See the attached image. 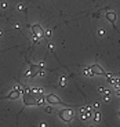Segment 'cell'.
Wrapping results in <instances>:
<instances>
[{"instance_id": "cell-9", "label": "cell", "mask_w": 120, "mask_h": 127, "mask_svg": "<svg viewBox=\"0 0 120 127\" xmlns=\"http://www.w3.org/2000/svg\"><path fill=\"white\" fill-rule=\"evenodd\" d=\"M31 93H32L35 97H39V95H43V88H40V87H33V88H31Z\"/></svg>"}, {"instance_id": "cell-1", "label": "cell", "mask_w": 120, "mask_h": 127, "mask_svg": "<svg viewBox=\"0 0 120 127\" xmlns=\"http://www.w3.org/2000/svg\"><path fill=\"white\" fill-rule=\"evenodd\" d=\"M22 100H24V105H26V106H37L36 97L31 93V88L26 87L22 90Z\"/></svg>"}, {"instance_id": "cell-7", "label": "cell", "mask_w": 120, "mask_h": 127, "mask_svg": "<svg viewBox=\"0 0 120 127\" xmlns=\"http://www.w3.org/2000/svg\"><path fill=\"white\" fill-rule=\"evenodd\" d=\"M105 17H106V19L111 22V24L116 28V13H113V11H108L106 14H105Z\"/></svg>"}, {"instance_id": "cell-12", "label": "cell", "mask_w": 120, "mask_h": 127, "mask_svg": "<svg viewBox=\"0 0 120 127\" xmlns=\"http://www.w3.org/2000/svg\"><path fill=\"white\" fill-rule=\"evenodd\" d=\"M93 116H94V120H95V122H99V120H101V113H99V112L93 113Z\"/></svg>"}, {"instance_id": "cell-17", "label": "cell", "mask_w": 120, "mask_h": 127, "mask_svg": "<svg viewBox=\"0 0 120 127\" xmlns=\"http://www.w3.org/2000/svg\"><path fill=\"white\" fill-rule=\"evenodd\" d=\"M109 100H111V95H104V101H106V102H108Z\"/></svg>"}, {"instance_id": "cell-23", "label": "cell", "mask_w": 120, "mask_h": 127, "mask_svg": "<svg viewBox=\"0 0 120 127\" xmlns=\"http://www.w3.org/2000/svg\"><path fill=\"white\" fill-rule=\"evenodd\" d=\"M90 127H94V126H90Z\"/></svg>"}, {"instance_id": "cell-4", "label": "cell", "mask_w": 120, "mask_h": 127, "mask_svg": "<svg viewBox=\"0 0 120 127\" xmlns=\"http://www.w3.org/2000/svg\"><path fill=\"white\" fill-rule=\"evenodd\" d=\"M44 98H46V102H48V104H53V105H59V104H61V105H65V104L61 101V98L55 94H48V95H46Z\"/></svg>"}, {"instance_id": "cell-11", "label": "cell", "mask_w": 120, "mask_h": 127, "mask_svg": "<svg viewBox=\"0 0 120 127\" xmlns=\"http://www.w3.org/2000/svg\"><path fill=\"white\" fill-rule=\"evenodd\" d=\"M83 73H84L86 76H88V77H91V76H94V73H93V71L90 69V66H88V68H83Z\"/></svg>"}, {"instance_id": "cell-16", "label": "cell", "mask_w": 120, "mask_h": 127, "mask_svg": "<svg viewBox=\"0 0 120 127\" xmlns=\"http://www.w3.org/2000/svg\"><path fill=\"white\" fill-rule=\"evenodd\" d=\"M46 112H47V113H51V112H53V108H51V106H47V108H46Z\"/></svg>"}, {"instance_id": "cell-2", "label": "cell", "mask_w": 120, "mask_h": 127, "mask_svg": "<svg viewBox=\"0 0 120 127\" xmlns=\"http://www.w3.org/2000/svg\"><path fill=\"white\" fill-rule=\"evenodd\" d=\"M58 116H59L61 120L69 123V122H72L73 116H75V112H73V109H62V111L58 112Z\"/></svg>"}, {"instance_id": "cell-13", "label": "cell", "mask_w": 120, "mask_h": 127, "mask_svg": "<svg viewBox=\"0 0 120 127\" xmlns=\"http://www.w3.org/2000/svg\"><path fill=\"white\" fill-rule=\"evenodd\" d=\"M59 86H66V79L65 77H59Z\"/></svg>"}, {"instance_id": "cell-3", "label": "cell", "mask_w": 120, "mask_h": 127, "mask_svg": "<svg viewBox=\"0 0 120 127\" xmlns=\"http://www.w3.org/2000/svg\"><path fill=\"white\" fill-rule=\"evenodd\" d=\"M31 29H32V32H33V37H37V39L44 37V29H43L39 24L32 25V26H31Z\"/></svg>"}, {"instance_id": "cell-6", "label": "cell", "mask_w": 120, "mask_h": 127, "mask_svg": "<svg viewBox=\"0 0 120 127\" xmlns=\"http://www.w3.org/2000/svg\"><path fill=\"white\" fill-rule=\"evenodd\" d=\"M21 95H22V91H21V90H18V88H14L10 94L6 95V98H7V100H18Z\"/></svg>"}, {"instance_id": "cell-8", "label": "cell", "mask_w": 120, "mask_h": 127, "mask_svg": "<svg viewBox=\"0 0 120 127\" xmlns=\"http://www.w3.org/2000/svg\"><path fill=\"white\" fill-rule=\"evenodd\" d=\"M91 118V115H88L87 112L84 111V108H81L80 109V120H88Z\"/></svg>"}, {"instance_id": "cell-20", "label": "cell", "mask_w": 120, "mask_h": 127, "mask_svg": "<svg viewBox=\"0 0 120 127\" xmlns=\"http://www.w3.org/2000/svg\"><path fill=\"white\" fill-rule=\"evenodd\" d=\"M40 127H47V124H46V123H41V124H40Z\"/></svg>"}, {"instance_id": "cell-5", "label": "cell", "mask_w": 120, "mask_h": 127, "mask_svg": "<svg viewBox=\"0 0 120 127\" xmlns=\"http://www.w3.org/2000/svg\"><path fill=\"white\" fill-rule=\"evenodd\" d=\"M90 69L93 71V73H94V75H99V76H105V75H106V72L104 71V68H102V66H99L98 64L91 65V66H90Z\"/></svg>"}, {"instance_id": "cell-14", "label": "cell", "mask_w": 120, "mask_h": 127, "mask_svg": "<svg viewBox=\"0 0 120 127\" xmlns=\"http://www.w3.org/2000/svg\"><path fill=\"white\" fill-rule=\"evenodd\" d=\"M44 37H47V39H50V37H51V31H50V29L44 31Z\"/></svg>"}, {"instance_id": "cell-22", "label": "cell", "mask_w": 120, "mask_h": 127, "mask_svg": "<svg viewBox=\"0 0 120 127\" xmlns=\"http://www.w3.org/2000/svg\"><path fill=\"white\" fill-rule=\"evenodd\" d=\"M119 116H120V111H119Z\"/></svg>"}, {"instance_id": "cell-15", "label": "cell", "mask_w": 120, "mask_h": 127, "mask_svg": "<svg viewBox=\"0 0 120 127\" xmlns=\"http://www.w3.org/2000/svg\"><path fill=\"white\" fill-rule=\"evenodd\" d=\"M105 33H106V32H105V29H102V28H101V29L98 31V36H99V37H102V36H105Z\"/></svg>"}, {"instance_id": "cell-10", "label": "cell", "mask_w": 120, "mask_h": 127, "mask_svg": "<svg viewBox=\"0 0 120 127\" xmlns=\"http://www.w3.org/2000/svg\"><path fill=\"white\" fill-rule=\"evenodd\" d=\"M39 71H40V66L39 65H31V76H36L37 73H39Z\"/></svg>"}, {"instance_id": "cell-19", "label": "cell", "mask_w": 120, "mask_h": 127, "mask_svg": "<svg viewBox=\"0 0 120 127\" xmlns=\"http://www.w3.org/2000/svg\"><path fill=\"white\" fill-rule=\"evenodd\" d=\"M48 48H50V50H53V48H54V46H53V43H48Z\"/></svg>"}, {"instance_id": "cell-18", "label": "cell", "mask_w": 120, "mask_h": 127, "mask_svg": "<svg viewBox=\"0 0 120 127\" xmlns=\"http://www.w3.org/2000/svg\"><path fill=\"white\" fill-rule=\"evenodd\" d=\"M1 7H3V8H7V3H6V1H3V3H1Z\"/></svg>"}, {"instance_id": "cell-21", "label": "cell", "mask_w": 120, "mask_h": 127, "mask_svg": "<svg viewBox=\"0 0 120 127\" xmlns=\"http://www.w3.org/2000/svg\"><path fill=\"white\" fill-rule=\"evenodd\" d=\"M1 35H3V32H1V31H0V36H1Z\"/></svg>"}]
</instances>
